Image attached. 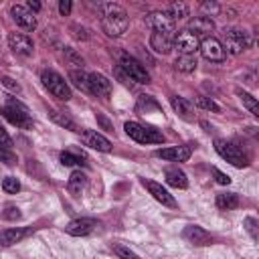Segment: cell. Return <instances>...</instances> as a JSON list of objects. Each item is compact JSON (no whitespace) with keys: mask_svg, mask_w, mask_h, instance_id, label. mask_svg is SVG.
<instances>
[{"mask_svg":"<svg viewBox=\"0 0 259 259\" xmlns=\"http://www.w3.org/2000/svg\"><path fill=\"white\" fill-rule=\"evenodd\" d=\"M0 162L12 166V164H16V154H12L8 148H2V146H0Z\"/></svg>","mask_w":259,"mask_h":259,"instance_id":"37","label":"cell"},{"mask_svg":"<svg viewBox=\"0 0 259 259\" xmlns=\"http://www.w3.org/2000/svg\"><path fill=\"white\" fill-rule=\"evenodd\" d=\"M200 10H202V12H210V14H217V12L221 10V6H219L217 2H202V4H200Z\"/></svg>","mask_w":259,"mask_h":259,"instance_id":"40","label":"cell"},{"mask_svg":"<svg viewBox=\"0 0 259 259\" xmlns=\"http://www.w3.org/2000/svg\"><path fill=\"white\" fill-rule=\"evenodd\" d=\"M10 14H12L14 22H16L20 28H24V30H34V28H36V16H34L26 6H22V4H12V6H10Z\"/></svg>","mask_w":259,"mask_h":259,"instance_id":"13","label":"cell"},{"mask_svg":"<svg viewBox=\"0 0 259 259\" xmlns=\"http://www.w3.org/2000/svg\"><path fill=\"white\" fill-rule=\"evenodd\" d=\"M59 160L63 166H85V156H79V154H73V152H61L59 154Z\"/></svg>","mask_w":259,"mask_h":259,"instance_id":"30","label":"cell"},{"mask_svg":"<svg viewBox=\"0 0 259 259\" xmlns=\"http://www.w3.org/2000/svg\"><path fill=\"white\" fill-rule=\"evenodd\" d=\"M40 81H42V85L49 89V93L55 95L57 99L69 101V99L73 97V95H71V89H69V85H67V81H65L59 73H55V71H42V73H40Z\"/></svg>","mask_w":259,"mask_h":259,"instance_id":"4","label":"cell"},{"mask_svg":"<svg viewBox=\"0 0 259 259\" xmlns=\"http://www.w3.org/2000/svg\"><path fill=\"white\" fill-rule=\"evenodd\" d=\"M144 182V186L148 188V192L158 200V202H162L164 206H170V208H174L176 206V200H174V196L162 186V184H158V182H154V180H142Z\"/></svg>","mask_w":259,"mask_h":259,"instance_id":"18","label":"cell"},{"mask_svg":"<svg viewBox=\"0 0 259 259\" xmlns=\"http://www.w3.org/2000/svg\"><path fill=\"white\" fill-rule=\"evenodd\" d=\"M223 49L229 55H241L243 51L251 49L253 45V36L247 30H239V28H229L223 32Z\"/></svg>","mask_w":259,"mask_h":259,"instance_id":"2","label":"cell"},{"mask_svg":"<svg viewBox=\"0 0 259 259\" xmlns=\"http://www.w3.org/2000/svg\"><path fill=\"white\" fill-rule=\"evenodd\" d=\"M200 40L194 32H190L188 28L180 30L176 36H174V49L180 53V55H194L196 49H198Z\"/></svg>","mask_w":259,"mask_h":259,"instance_id":"9","label":"cell"},{"mask_svg":"<svg viewBox=\"0 0 259 259\" xmlns=\"http://www.w3.org/2000/svg\"><path fill=\"white\" fill-rule=\"evenodd\" d=\"M8 47L12 49V53L20 55V57H30L34 53V42L28 34L22 32H10L8 34Z\"/></svg>","mask_w":259,"mask_h":259,"instance_id":"11","label":"cell"},{"mask_svg":"<svg viewBox=\"0 0 259 259\" xmlns=\"http://www.w3.org/2000/svg\"><path fill=\"white\" fill-rule=\"evenodd\" d=\"M190 154H192V150L188 146H172V148H162V150L154 152V156L168 160V162H186L190 158Z\"/></svg>","mask_w":259,"mask_h":259,"instance_id":"15","label":"cell"},{"mask_svg":"<svg viewBox=\"0 0 259 259\" xmlns=\"http://www.w3.org/2000/svg\"><path fill=\"white\" fill-rule=\"evenodd\" d=\"M194 103L200 107V109H206V111H221V107L210 99V97H204V95H198L194 99Z\"/></svg>","mask_w":259,"mask_h":259,"instance_id":"34","label":"cell"},{"mask_svg":"<svg viewBox=\"0 0 259 259\" xmlns=\"http://www.w3.org/2000/svg\"><path fill=\"white\" fill-rule=\"evenodd\" d=\"M212 174H214V178H217L219 184H231V176H227V174L221 172L219 168H212Z\"/></svg>","mask_w":259,"mask_h":259,"instance_id":"41","label":"cell"},{"mask_svg":"<svg viewBox=\"0 0 259 259\" xmlns=\"http://www.w3.org/2000/svg\"><path fill=\"white\" fill-rule=\"evenodd\" d=\"M99 12H101V28L107 36H121L127 30L130 18L119 4H111V2L99 4Z\"/></svg>","mask_w":259,"mask_h":259,"instance_id":"1","label":"cell"},{"mask_svg":"<svg viewBox=\"0 0 259 259\" xmlns=\"http://www.w3.org/2000/svg\"><path fill=\"white\" fill-rule=\"evenodd\" d=\"M198 49H200V55H202L206 61H210V63H223V61L227 59V53H225L221 40L214 38V36H204V38L200 40Z\"/></svg>","mask_w":259,"mask_h":259,"instance_id":"8","label":"cell"},{"mask_svg":"<svg viewBox=\"0 0 259 259\" xmlns=\"http://www.w3.org/2000/svg\"><path fill=\"white\" fill-rule=\"evenodd\" d=\"M59 12H61L63 16H67V14L71 12V2H69V0H61V2H59Z\"/></svg>","mask_w":259,"mask_h":259,"instance_id":"43","label":"cell"},{"mask_svg":"<svg viewBox=\"0 0 259 259\" xmlns=\"http://www.w3.org/2000/svg\"><path fill=\"white\" fill-rule=\"evenodd\" d=\"M164 176H166V182L174 188H186L188 186V178L180 168H166Z\"/></svg>","mask_w":259,"mask_h":259,"instance_id":"23","label":"cell"},{"mask_svg":"<svg viewBox=\"0 0 259 259\" xmlns=\"http://www.w3.org/2000/svg\"><path fill=\"white\" fill-rule=\"evenodd\" d=\"M170 103H172V109H174L182 119H186V121L192 119V103H190L188 99L174 95V97H170Z\"/></svg>","mask_w":259,"mask_h":259,"instance_id":"22","label":"cell"},{"mask_svg":"<svg viewBox=\"0 0 259 259\" xmlns=\"http://www.w3.org/2000/svg\"><path fill=\"white\" fill-rule=\"evenodd\" d=\"M95 229H99V221L95 219H75L65 227V233L71 237H87Z\"/></svg>","mask_w":259,"mask_h":259,"instance_id":"12","label":"cell"},{"mask_svg":"<svg viewBox=\"0 0 259 259\" xmlns=\"http://www.w3.org/2000/svg\"><path fill=\"white\" fill-rule=\"evenodd\" d=\"M182 237H184L188 243L198 245V247H202V245H210V243H212V237H210L202 227H198V225H188V227L182 231Z\"/></svg>","mask_w":259,"mask_h":259,"instance_id":"19","label":"cell"},{"mask_svg":"<svg viewBox=\"0 0 259 259\" xmlns=\"http://www.w3.org/2000/svg\"><path fill=\"white\" fill-rule=\"evenodd\" d=\"M119 67H121V71H123L132 81H136V83H150V75H148L146 67H144L140 61H136L134 57L121 55Z\"/></svg>","mask_w":259,"mask_h":259,"instance_id":"7","label":"cell"},{"mask_svg":"<svg viewBox=\"0 0 259 259\" xmlns=\"http://www.w3.org/2000/svg\"><path fill=\"white\" fill-rule=\"evenodd\" d=\"M69 79L73 81L75 87H79V89H83V91L89 93V75L87 73H83V71H71L69 73Z\"/></svg>","mask_w":259,"mask_h":259,"instance_id":"31","label":"cell"},{"mask_svg":"<svg viewBox=\"0 0 259 259\" xmlns=\"http://www.w3.org/2000/svg\"><path fill=\"white\" fill-rule=\"evenodd\" d=\"M196 55H180L176 59V69L182 73H192L196 69Z\"/></svg>","mask_w":259,"mask_h":259,"instance_id":"27","label":"cell"},{"mask_svg":"<svg viewBox=\"0 0 259 259\" xmlns=\"http://www.w3.org/2000/svg\"><path fill=\"white\" fill-rule=\"evenodd\" d=\"M0 83H2L6 89H10L12 93H20V85H18L14 79H10V77H0Z\"/></svg>","mask_w":259,"mask_h":259,"instance_id":"38","label":"cell"},{"mask_svg":"<svg viewBox=\"0 0 259 259\" xmlns=\"http://www.w3.org/2000/svg\"><path fill=\"white\" fill-rule=\"evenodd\" d=\"M0 146H2V148H10V146H12V138L6 134V130H4L2 125H0Z\"/></svg>","mask_w":259,"mask_h":259,"instance_id":"42","label":"cell"},{"mask_svg":"<svg viewBox=\"0 0 259 259\" xmlns=\"http://www.w3.org/2000/svg\"><path fill=\"white\" fill-rule=\"evenodd\" d=\"M26 8L34 14V12H38V10H40V2H36V0H28V2H26Z\"/></svg>","mask_w":259,"mask_h":259,"instance_id":"44","label":"cell"},{"mask_svg":"<svg viewBox=\"0 0 259 259\" xmlns=\"http://www.w3.org/2000/svg\"><path fill=\"white\" fill-rule=\"evenodd\" d=\"M237 95H239V99L243 101V105L257 117L259 115V103H257V99L251 95V93H247V91H241V89H237Z\"/></svg>","mask_w":259,"mask_h":259,"instance_id":"29","label":"cell"},{"mask_svg":"<svg viewBox=\"0 0 259 259\" xmlns=\"http://www.w3.org/2000/svg\"><path fill=\"white\" fill-rule=\"evenodd\" d=\"M2 115L10 121V123H14V125H18V127H28L32 121H30V113H28V107L24 105V103H20L18 99H8V103L2 107Z\"/></svg>","mask_w":259,"mask_h":259,"instance_id":"6","label":"cell"},{"mask_svg":"<svg viewBox=\"0 0 259 259\" xmlns=\"http://www.w3.org/2000/svg\"><path fill=\"white\" fill-rule=\"evenodd\" d=\"M166 14H168L172 20H182V18L188 16V6H186L184 2H172V4L168 6Z\"/></svg>","mask_w":259,"mask_h":259,"instance_id":"28","label":"cell"},{"mask_svg":"<svg viewBox=\"0 0 259 259\" xmlns=\"http://www.w3.org/2000/svg\"><path fill=\"white\" fill-rule=\"evenodd\" d=\"M81 140H83L85 146H89V148H93L97 152H111V142L105 136L97 134L95 130H83L81 132Z\"/></svg>","mask_w":259,"mask_h":259,"instance_id":"14","label":"cell"},{"mask_svg":"<svg viewBox=\"0 0 259 259\" xmlns=\"http://www.w3.org/2000/svg\"><path fill=\"white\" fill-rule=\"evenodd\" d=\"M214 150H217V154H219L221 158H225L227 162H231V164L237 166V168H245V166L249 164L245 152H243L239 146H235L233 142H227V140H214Z\"/></svg>","mask_w":259,"mask_h":259,"instance_id":"5","label":"cell"},{"mask_svg":"<svg viewBox=\"0 0 259 259\" xmlns=\"http://www.w3.org/2000/svg\"><path fill=\"white\" fill-rule=\"evenodd\" d=\"M214 202L221 210H233V208L239 206V196L235 192H221V194H217Z\"/></svg>","mask_w":259,"mask_h":259,"instance_id":"25","label":"cell"},{"mask_svg":"<svg viewBox=\"0 0 259 259\" xmlns=\"http://www.w3.org/2000/svg\"><path fill=\"white\" fill-rule=\"evenodd\" d=\"M89 93H93L95 97H109L111 81L101 73H89Z\"/></svg>","mask_w":259,"mask_h":259,"instance_id":"17","label":"cell"},{"mask_svg":"<svg viewBox=\"0 0 259 259\" xmlns=\"http://www.w3.org/2000/svg\"><path fill=\"white\" fill-rule=\"evenodd\" d=\"M123 130L132 140H136L140 144H162L164 142L162 132H158L154 127H148V125H142L138 121H125Z\"/></svg>","mask_w":259,"mask_h":259,"instance_id":"3","label":"cell"},{"mask_svg":"<svg viewBox=\"0 0 259 259\" xmlns=\"http://www.w3.org/2000/svg\"><path fill=\"white\" fill-rule=\"evenodd\" d=\"M49 115H51V119L57 123V125H61V127H67V130H77V123L67 115V113H63V111H57V109H51L49 111Z\"/></svg>","mask_w":259,"mask_h":259,"instance_id":"26","label":"cell"},{"mask_svg":"<svg viewBox=\"0 0 259 259\" xmlns=\"http://www.w3.org/2000/svg\"><path fill=\"white\" fill-rule=\"evenodd\" d=\"M146 24L154 30V32H166V34H172L174 32V20L162 12V10H154L146 16Z\"/></svg>","mask_w":259,"mask_h":259,"instance_id":"10","label":"cell"},{"mask_svg":"<svg viewBox=\"0 0 259 259\" xmlns=\"http://www.w3.org/2000/svg\"><path fill=\"white\" fill-rule=\"evenodd\" d=\"M30 233V229H14V227H10V229H4L2 233H0V245L2 247H10V245H14V243H18L20 239H24L26 235Z\"/></svg>","mask_w":259,"mask_h":259,"instance_id":"20","label":"cell"},{"mask_svg":"<svg viewBox=\"0 0 259 259\" xmlns=\"http://www.w3.org/2000/svg\"><path fill=\"white\" fill-rule=\"evenodd\" d=\"M2 190L8 192V194H16V192L20 190V182H18L14 176H6V178L2 180Z\"/></svg>","mask_w":259,"mask_h":259,"instance_id":"35","label":"cell"},{"mask_svg":"<svg viewBox=\"0 0 259 259\" xmlns=\"http://www.w3.org/2000/svg\"><path fill=\"white\" fill-rule=\"evenodd\" d=\"M188 30L194 32L196 36H198V34H208V32L214 30V22H212L208 16H194V18L190 20V24H188Z\"/></svg>","mask_w":259,"mask_h":259,"instance_id":"21","label":"cell"},{"mask_svg":"<svg viewBox=\"0 0 259 259\" xmlns=\"http://www.w3.org/2000/svg\"><path fill=\"white\" fill-rule=\"evenodd\" d=\"M243 225H245V229H247V233L251 235V239H253V241H257V239H259V233H257V221H255L253 217H247Z\"/></svg>","mask_w":259,"mask_h":259,"instance_id":"36","label":"cell"},{"mask_svg":"<svg viewBox=\"0 0 259 259\" xmlns=\"http://www.w3.org/2000/svg\"><path fill=\"white\" fill-rule=\"evenodd\" d=\"M2 214H4V219H8V221H18V219L22 217V212H20L16 206H6V210H4Z\"/></svg>","mask_w":259,"mask_h":259,"instance_id":"39","label":"cell"},{"mask_svg":"<svg viewBox=\"0 0 259 259\" xmlns=\"http://www.w3.org/2000/svg\"><path fill=\"white\" fill-rule=\"evenodd\" d=\"M150 49L158 55H168L174 49V36L166 32H152L150 34Z\"/></svg>","mask_w":259,"mask_h":259,"instance_id":"16","label":"cell"},{"mask_svg":"<svg viewBox=\"0 0 259 259\" xmlns=\"http://www.w3.org/2000/svg\"><path fill=\"white\" fill-rule=\"evenodd\" d=\"M85 186H87V176H85V172L75 170V172L69 176V182H67L69 192H71L73 196H79V194L83 192V188H85Z\"/></svg>","mask_w":259,"mask_h":259,"instance_id":"24","label":"cell"},{"mask_svg":"<svg viewBox=\"0 0 259 259\" xmlns=\"http://www.w3.org/2000/svg\"><path fill=\"white\" fill-rule=\"evenodd\" d=\"M65 59H67V63L69 65H75V67H83L85 65V61H83V57L75 51V49H71V47H65Z\"/></svg>","mask_w":259,"mask_h":259,"instance_id":"32","label":"cell"},{"mask_svg":"<svg viewBox=\"0 0 259 259\" xmlns=\"http://www.w3.org/2000/svg\"><path fill=\"white\" fill-rule=\"evenodd\" d=\"M111 249H113V253L119 257V259H140L130 247H125V245H119V243H113L111 245Z\"/></svg>","mask_w":259,"mask_h":259,"instance_id":"33","label":"cell"}]
</instances>
